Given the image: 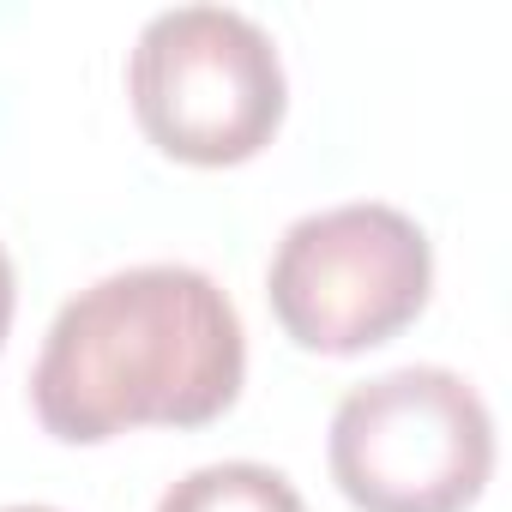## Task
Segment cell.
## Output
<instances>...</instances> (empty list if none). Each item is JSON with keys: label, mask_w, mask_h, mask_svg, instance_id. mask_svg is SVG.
Segmentation results:
<instances>
[{"label": "cell", "mask_w": 512, "mask_h": 512, "mask_svg": "<svg viewBox=\"0 0 512 512\" xmlns=\"http://www.w3.org/2000/svg\"><path fill=\"white\" fill-rule=\"evenodd\" d=\"M247 332L229 290L181 260H151L79 290L31 368V410L61 446L133 428H205L235 410Z\"/></svg>", "instance_id": "6da1fadb"}, {"label": "cell", "mask_w": 512, "mask_h": 512, "mask_svg": "<svg viewBox=\"0 0 512 512\" xmlns=\"http://www.w3.org/2000/svg\"><path fill=\"white\" fill-rule=\"evenodd\" d=\"M127 97L145 139L193 169L260 157L290 109L272 31L235 7H169L127 55Z\"/></svg>", "instance_id": "7a4b0ae2"}, {"label": "cell", "mask_w": 512, "mask_h": 512, "mask_svg": "<svg viewBox=\"0 0 512 512\" xmlns=\"http://www.w3.org/2000/svg\"><path fill=\"white\" fill-rule=\"evenodd\" d=\"M326 464L356 512H470L494 476V416L452 368H392L338 398Z\"/></svg>", "instance_id": "3957f363"}, {"label": "cell", "mask_w": 512, "mask_h": 512, "mask_svg": "<svg viewBox=\"0 0 512 512\" xmlns=\"http://www.w3.org/2000/svg\"><path fill=\"white\" fill-rule=\"evenodd\" d=\"M266 296L296 350L362 356L422 320L434 296V241L386 199L326 205L284 229Z\"/></svg>", "instance_id": "277c9868"}, {"label": "cell", "mask_w": 512, "mask_h": 512, "mask_svg": "<svg viewBox=\"0 0 512 512\" xmlns=\"http://www.w3.org/2000/svg\"><path fill=\"white\" fill-rule=\"evenodd\" d=\"M157 512H308V500L296 494V482L272 464L253 458H223V464H199L187 470Z\"/></svg>", "instance_id": "5b68a950"}, {"label": "cell", "mask_w": 512, "mask_h": 512, "mask_svg": "<svg viewBox=\"0 0 512 512\" xmlns=\"http://www.w3.org/2000/svg\"><path fill=\"white\" fill-rule=\"evenodd\" d=\"M13 308H19V278H13L7 247H0V350H7V332H13Z\"/></svg>", "instance_id": "8992f818"}, {"label": "cell", "mask_w": 512, "mask_h": 512, "mask_svg": "<svg viewBox=\"0 0 512 512\" xmlns=\"http://www.w3.org/2000/svg\"><path fill=\"white\" fill-rule=\"evenodd\" d=\"M0 512H61V506H0Z\"/></svg>", "instance_id": "52a82bcc"}]
</instances>
